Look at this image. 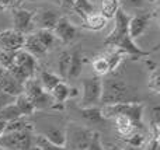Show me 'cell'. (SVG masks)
<instances>
[{
  "label": "cell",
  "instance_id": "6da1fadb",
  "mask_svg": "<svg viewBox=\"0 0 160 150\" xmlns=\"http://www.w3.org/2000/svg\"><path fill=\"white\" fill-rule=\"evenodd\" d=\"M114 18H115V27L104 39V45L118 48L119 51L128 53L129 56H133V58H142V56L149 55L148 51H142L129 36V32H128L129 16L122 8H119Z\"/></svg>",
  "mask_w": 160,
  "mask_h": 150
},
{
  "label": "cell",
  "instance_id": "7a4b0ae2",
  "mask_svg": "<svg viewBox=\"0 0 160 150\" xmlns=\"http://www.w3.org/2000/svg\"><path fill=\"white\" fill-rule=\"evenodd\" d=\"M101 103L104 105H111V104L135 103V101L132 90L124 80L110 77L102 80Z\"/></svg>",
  "mask_w": 160,
  "mask_h": 150
},
{
  "label": "cell",
  "instance_id": "3957f363",
  "mask_svg": "<svg viewBox=\"0 0 160 150\" xmlns=\"http://www.w3.org/2000/svg\"><path fill=\"white\" fill-rule=\"evenodd\" d=\"M35 58L31 56L28 52H25L24 49H20L14 53L13 65L7 69V72L16 79L18 83L24 84L28 79L34 77L35 73Z\"/></svg>",
  "mask_w": 160,
  "mask_h": 150
},
{
  "label": "cell",
  "instance_id": "277c9868",
  "mask_svg": "<svg viewBox=\"0 0 160 150\" xmlns=\"http://www.w3.org/2000/svg\"><path fill=\"white\" fill-rule=\"evenodd\" d=\"M101 109L102 118H115L117 115H125L132 121L133 125H141L142 123V114H143V107L138 103H122V104H111L104 105Z\"/></svg>",
  "mask_w": 160,
  "mask_h": 150
},
{
  "label": "cell",
  "instance_id": "5b68a950",
  "mask_svg": "<svg viewBox=\"0 0 160 150\" xmlns=\"http://www.w3.org/2000/svg\"><path fill=\"white\" fill-rule=\"evenodd\" d=\"M22 89H24L22 93L31 100V103L34 104L35 109H45V108L52 107V103H53L52 95L48 91H45L44 87L39 83V80H37L34 77L28 79L22 84Z\"/></svg>",
  "mask_w": 160,
  "mask_h": 150
},
{
  "label": "cell",
  "instance_id": "8992f818",
  "mask_svg": "<svg viewBox=\"0 0 160 150\" xmlns=\"http://www.w3.org/2000/svg\"><path fill=\"white\" fill-rule=\"evenodd\" d=\"M101 90H102V80L98 76L82 79V107H96L101 103Z\"/></svg>",
  "mask_w": 160,
  "mask_h": 150
},
{
  "label": "cell",
  "instance_id": "52a82bcc",
  "mask_svg": "<svg viewBox=\"0 0 160 150\" xmlns=\"http://www.w3.org/2000/svg\"><path fill=\"white\" fill-rule=\"evenodd\" d=\"M93 136L94 132L90 129L72 126L66 131V145H65V148L69 146L72 150H87Z\"/></svg>",
  "mask_w": 160,
  "mask_h": 150
},
{
  "label": "cell",
  "instance_id": "ba28073f",
  "mask_svg": "<svg viewBox=\"0 0 160 150\" xmlns=\"http://www.w3.org/2000/svg\"><path fill=\"white\" fill-rule=\"evenodd\" d=\"M32 145V136L30 131L3 133L0 136V148L6 150H28Z\"/></svg>",
  "mask_w": 160,
  "mask_h": 150
},
{
  "label": "cell",
  "instance_id": "9c48e42d",
  "mask_svg": "<svg viewBox=\"0 0 160 150\" xmlns=\"http://www.w3.org/2000/svg\"><path fill=\"white\" fill-rule=\"evenodd\" d=\"M25 35L20 34L18 31L13 30H4L0 32V49L10 51V52H17L22 49Z\"/></svg>",
  "mask_w": 160,
  "mask_h": 150
},
{
  "label": "cell",
  "instance_id": "30bf717a",
  "mask_svg": "<svg viewBox=\"0 0 160 150\" xmlns=\"http://www.w3.org/2000/svg\"><path fill=\"white\" fill-rule=\"evenodd\" d=\"M59 17L53 10H48V8H41V10L34 11L32 16V25L37 27L38 30H49L52 31L55 28L56 22H58Z\"/></svg>",
  "mask_w": 160,
  "mask_h": 150
},
{
  "label": "cell",
  "instance_id": "8fae6325",
  "mask_svg": "<svg viewBox=\"0 0 160 150\" xmlns=\"http://www.w3.org/2000/svg\"><path fill=\"white\" fill-rule=\"evenodd\" d=\"M55 38H58L59 41H62L63 44H70L73 39L78 36V28L66 18V17H62L58 20L55 28L52 30Z\"/></svg>",
  "mask_w": 160,
  "mask_h": 150
},
{
  "label": "cell",
  "instance_id": "7c38bea8",
  "mask_svg": "<svg viewBox=\"0 0 160 150\" xmlns=\"http://www.w3.org/2000/svg\"><path fill=\"white\" fill-rule=\"evenodd\" d=\"M32 16H34V11H30V10H22V8L14 10L13 11V24H14L13 30L18 31L22 35L28 34L34 27Z\"/></svg>",
  "mask_w": 160,
  "mask_h": 150
},
{
  "label": "cell",
  "instance_id": "4fadbf2b",
  "mask_svg": "<svg viewBox=\"0 0 160 150\" xmlns=\"http://www.w3.org/2000/svg\"><path fill=\"white\" fill-rule=\"evenodd\" d=\"M150 14H138V16L129 17V22H128V32H129L131 38H139L142 34L146 31L148 22H149Z\"/></svg>",
  "mask_w": 160,
  "mask_h": 150
},
{
  "label": "cell",
  "instance_id": "5bb4252c",
  "mask_svg": "<svg viewBox=\"0 0 160 150\" xmlns=\"http://www.w3.org/2000/svg\"><path fill=\"white\" fill-rule=\"evenodd\" d=\"M0 89L4 93H7L8 95H13V97H17V95L22 94V84L18 83L7 70L3 72V75L0 76Z\"/></svg>",
  "mask_w": 160,
  "mask_h": 150
},
{
  "label": "cell",
  "instance_id": "9a60e30c",
  "mask_svg": "<svg viewBox=\"0 0 160 150\" xmlns=\"http://www.w3.org/2000/svg\"><path fill=\"white\" fill-rule=\"evenodd\" d=\"M22 49L25 52H28L31 56L34 58H39V56H44L45 53L48 52V49L38 41L34 34H30V35H25L24 39V45H22Z\"/></svg>",
  "mask_w": 160,
  "mask_h": 150
},
{
  "label": "cell",
  "instance_id": "2e32d148",
  "mask_svg": "<svg viewBox=\"0 0 160 150\" xmlns=\"http://www.w3.org/2000/svg\"><path fill=\"white\" fill-rule=\"evenodd\" d=\"M44 136L48 142H51L52 145L61 146V148H65L66 145V131L62 128H56V126H51L47 131H44V133L41 135Z\"/></svg>",
  "mask_w": 160,
  "mask_h": 150
},
{
  "label": "cell",
  "instance_id": "e0dca14e",
  "mask_svg": "<svg viewBox=\"0 0 160 150\" xmlns=\"http://www.w3.org/2000/svg\"><path fill=\"white\" fill-rule=\"evenodd\" d=\"M107 21L100 13H91L86 18H83V27L91 31H100L107 25Z\"/></svg>",
  "mask_w": 160,
  "mask_h": 150
},
{
  "label": "cell",
  "instance_id": "ac0fdd59",
  "mask_svg": "<svg viewBox=\"0 0 160 150\" xmlns=\"http://www.w3.org/2000/svg\"><path fill=\"white\" fill-rule=\"evenodd\" d=\"M114 121H115L117 132H118L121 136L127 138L135 132V125H133L132 121L128 117H125V115H117V117L114 118Z\"/></svg>",
  "mask_w": 160,
  "mask_h": 150
},
{
  "label": "cell",
  "instance_id": "d6986e66",
  "mask_svg": "<svg viewBox=\"0 0 160 150\" xmlns=\"http://www.w3.org/2000/svg\"><path fill=\"white\" fill-rule=\"evenodd\" d=\"M83 69V58L82 53L79 51H73L70 52V66L69 72H68V79H76L82 75Z\"/></svg>",
  "mask_w": 160,
  "mask_h": 150
},
{
  "label": "cell",
  "instance_id": "ffe728a7",
  "mask_svg": "<svg viewBox=\"0 0 160 150\" xmlns=\"http://www.w3.org/2000/svg\"><path fill=\"white\" fill-rule=\"evenodd\" d=\"M14 105H16V107H17V109L20 111L21 117H28V115H32L34 112L37 111L35 107H34V104L31 103V100L24 94V93L16 97Z\"/></svg>",
  "mask_w": 160,
  "mask_h": 150
},
{
  "label": "cell",
  "instance_id": "44dd1931",
  "mask_svg": "<svg viewBox=\"0 0 160 150\" xmlns=\"http://www.w3.org/2000/svg\"><path fill=\"white\" fill-rule=\"evenodd\" d=\"M119 0H101V14L105 20H110V18H114L117 14V11L119 10Z\"/></svg>",
  "mask_w": 160,
  "mask_h": 150
},
{
  "label": "cell",
  "instance_id": "7402d4cb",
  "mask_svg": "<svg viewBox=\"0 0 160 150\" xmlns=\"http://www.w3.org/2000/svg\"><path fill=\"white\" fill-rule=\"evenodd\" d=\"M62 81V79L59 77L58 75H55V73L52 72H47V70H44V72H41V77H39V83H41V86L44 87L45 91L49 93L51 90L53 89V87L56 86V84H59Z\"/></svg>",
  "mask_w": 160,
  "mask_h": 150
},
{
  "label": "cell",
  "instance_id": "603a6c76",
  "mask_svg": "<svg viewBox=\"0 0 160 150\" xmlns=\"http://www.w3.org/2000/svg\"><path fill=\"white\" fill-rule=\"evenodd\" d=\"M69 91H70V87L68 86L65 81H61L59 84H56L52 90L49 91V94L52 95V98L59 104H63L65 101L69 98Z\"/></svg>",
  "mask_w": 160,
  "mask_h": 150
},
{
  "label": "cell",
  "instance_id": "cb8c5ba5",
  "mask_svg": "<svg viewBox=\"0 0 160 150\" xmlns=\"http://www.w3.org/2000/svg\"><path fill=\"white\" fill-rule=\"evenodd\" d=\"M31 126L24 118H17V119H13L10 122L6 123L4 128V133H13V132H21V131H30Z\"/></svg>",
  "mask_w": 160,
  "mask_h": 150
},
{
  "label": "cell",
  "instance_id": "d4e9b609",
  "mask_svg": "<svg viewBox=\"0 0 160 150\" xmlns=\"http://www.w3.org/2000/svg\"><path fill=\"white\" fill-rule=\"evenodd\" d=\"M69 66H70V52L69 51H63L59 55V60H58V72H59V77L62 80L68 79Z\"/></svg>",
  "mask_w": 160,
  "mask_h": 150
},
{
  "label": "cell",
  "instance_id": "484cf974",
  "mask_svg": "<svg viewBox=\"0 0 160 150\" xmlns=\"http://www.w3.org/2000/svg\"><path fill=\"white\" fill-rule=\"evenodd\" d=\"M72 10L76 11L82 18H86L91 13H94V6L90 3V0H76Z\"/></svg>",
  "mask_w": 160,
  "mask_h": 150
},
{
  "label": "cell",
  "instance_id": "4316f807",
  "mask_svg": "<svg viewBox=\"0 0 160 150\" xmlns=\"http://www.w3.org/2000/svg\"><path fill=\"white\" fill-rule=\"evenodd\" d=\"M80 112H82V117L90 123H97L102 119L101 109H100L98 107H87V108H82Z\"/></svg>",
  "mask_w": 160,
  "mask_h": 150
},
{
  "label": "cell",
  "instance_id": "83f0119b",
  "mask_svg": "<svg viewBox=\"0 0 160 150\" xmlns=\"http://www.w3.org/2000/svg\"><path fill=\"white\" fill-rule=\"evenodd\" d=\"M93 70L96 72V75L98 76V77L100 76L108 75V73L111 72V66H110V63H108L107 58H105L104 55L98 56L97 59L93 60Z\"/></svg>",
  "mask_w": 160,
  "mask_h": 150
},
{
  "label": "cell",
  "instance_id": "f1b7e54d",
  "mask_svg": "<svg viewBox=\"0 0 160 150\" xmlns=\"http://www.w3.org/2000/svg\"><path fill=\"white\" fill-rule=\"evenodd\" d=\"M34 35L38 38V41L41 42L47 49H49V48L55 44L56 38H55V35H53L52 31H49V30H37V32L34 34Z\"/></svg>",
  "mask_w": 160,
  "mask_h": 150
},
{
  "label": "cell",
  "instance_id": "f546056e",
  "mask_svg": "<svg viewBox=\"0 0 160 150\" xmlns=\"http://www.w3.org/2000/svg\"><path fill=\"white\" fill-rule=\"evenodd\" d=\"M17 118H21V114L14 104H10V105L0 109V119H3L4 122H10V121L17 119Z\"/></svg>",
  "mask_w": 160,
  "mask_h": 150
},
{
  "label": "cell",
  "instance_id": "4dcf8cb0",
  "mask_svg": "<svg viewBox=\"0 0 160 150\" xmlns=\"http://www.w3.org/2000/svg\"><path fill=\"white\" fill-rule=\"evenodd\" d=\"M14 53H16V52H10V51L0 49V69L7 70L8 67L13 65Z\"/></svg>",
  "mask_w": 160,
  "mask_h": 150
},
{
  "label": "cell",
  "instance_id": "1f68e13d",
  "mask_svg": "<svg viewBox=\"0 0 160 150\" xmlns=\"http://www.w3.org/2000/svg\"><path fill=\"white\" fill-rule=\"evenodd\" d=\"M127 142L129 143V146H132L133 149H141L145 143V138H143V135L138 133V132H133L132 135L128 136Z\"/></svg>",
  "mask_w": 160,
  "mask_h": 150
},
{
  "label": "cell",
  "instance_id": "d6a6232c",
  "mask_svg": "<svg viewBox=\"0 0 160 150\" xmlns=\"http://www.w3.org/2000/svg\"><path fill=\"white\" fill-rule=\"evenodd\" d=\"M35 143L41 148V150H68L66 148H61V146H56V145H52L51 142H48L47 139H45L44 136H41L39 135L38 138H37Z\"/></svg>",
  "mask_w": 160,
  "mask_h": 150
},
{
  "label": "cell",
  "instance_id": "836d02e7",
  "mask_svg": "<svg viewBox=\"0 0 160 150\" xmlns=\"http://www.w3.org/2000/svg\"><path fill=\"white\" fill-rule=\"evenodd\" d=\"M14 101H16V97L8 95L7 93H4L2 89H0V109L7 107V105H10V104H14Z\"/></svg>",
  "mask_w": 160,
  "mask_h": 150
},
{
  "label": "cell",
  "instance_id": "e575fe53",
  "mask_svg": "<svg viewBox=\"0 0 160 150\" xmlns=\"http://www.w3.org/2000/svg\"><path fill=\"white\" fill-rule=\"evenodd\" d=\"M150 122H152L153 128L158 131V126L160 122V107L159 105H155L152 108V112H150Z\"/></svg>",
  "mask_w": 160,
  "mask_h": 150
},
{
  "label": "cell",
  "instance_id": "d590c367",
  "mask_svg": "<svg viewBox=\"0 0 160 150\" xmlns=\"http://www.w3.org/2000/svg\"><path fill=\"white\" fill-rule=\"evenodd\" d=\"M87 150H104L102 149V146H101V143H100L98 133L94 132V136H93V139H91V143H90V146L87 148Z\"/></svg>",
  "mask_w": 160,
  "mask_h": 150
},
{
  "label": "cell",
  "instance_id": "8d00e7d4",
  "mask_svg": "<svg viewBox=\"0 0 160 150\" xmlns=\"http://www.w3.org/2000/svg\"><path fill=\"white\" fill-rule=\"evenodd\" d=\"M149 87L150 89H153L156 93L159 91V75H158V72H153V75H152V77H150V81H149Z\"/></svg>",
  "mask_w": 160,
  "mask_h": 150
},
{
  "label": "cell",
  "instance_id": "74e56055",
  "mask_svg": "<svg viewBox=\"0 0 160 150\" xmlns=\"http://www.w3.org/2000/svg\"><path fill=\"white\" fill-rule=\"evenodd\" d=\"M121 2H124L125 4H127L128 7H131V8H141L142 6H143L145 0H119V3Z\"/></svg>",
  "mask_w": 160,
  "mask_h": 150
},
{
  "label": "cell",
  "instance_id": "f35d334b",
  "mask_svg": "<svg viewBox=\"0 0 160 150\" xmlns=\"http://www.w3.org/2000/svg\"><path fill=\"white\" fill-rule=\"evenodd\" d=\"M75 2H76V0H61V6L63 8H66V10H72Z\"/></svg>",
  "mask_w": 160,
  "mask_h": 150
},
{
  "label": "cell",
  "instance_id": "ab89813d",
  "mask_svg": "<svg viewBox=\"0 0 160 150\" xmlns=\"http://www.w3.org/2000/svg\"><path fill=\"white\" fill-rule=\"evenodd\" d=\"M6 123L7 122H4L3 119H0V136H2L3 133H4V128H6Z\"/></svg>",
  "mask_w": 160,
  "mask_h": 150
},
{
  "label": "cell",
  "instance_id": "60d3db41",
  "mask_svg": "<svg viewBox=\"0 0 160 150\" xmlns=\"http://www.w3.org/2000/svg\"><path fill=\"white\" fill-rule=\"evenodd\" d=\"M51 3H53V4H56V6H61V0H49Z\"/></svg>",
  "mask_w": 160,
  "mask_h": 150
},
{
  "label": "cell",
  "instance_id": "b9f144b4",
  "mask_svg": "<svg viewBox=\"0 0 160 150\" xmlns=\"http://www.w3.org/2000/svg\"><path fill=\"white\" fill-rule=\"evenodd\" d=\"M152 2H153V3H158V0H152Z\"/></svg>",
  "mask_w": 160,
  "mask_h": 150
},
{
  "label": "cell",
  "instance_id": "7bdbcfd3",
  "mask_svg": "<svg viewBox=\"0 0 160 150\" xmlns=\"http://www.w3.org/2000/svg\"><path fill=\"white\" fill-rule=\"evenodd\" d=\"M118 150H127V149H118Z\"/></svg>",
  "mask_w": 160,
  "mask_h": 150
},
{
  "label": "cell",
  "instance_id": "ee69618b",
  "mask_svg": "<svg viewBox=\"0 0 160 150\" xmlns=\"http://www.w3.org/2000/svg\"><path fill=\"white\" fill-rule=\"evenodd\" d=\"M0 150H6V149H3V148H0Z\"/></svg>",
  "mask_w": 160,
  "mask_h": 150
}]
</instances>
